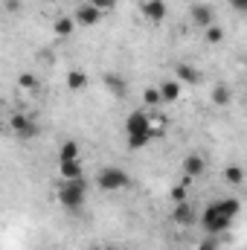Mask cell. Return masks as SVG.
I'll list each match as a JSON object with an SVG mask.
<instances>
[{"label":"cell","mask_w":247,"mask_h":250,"mask_svg":"<svg viewBox=\"0 0 247 250\" xmlns=\"http://www.w3.org/2000/svg\"><path fill=\"white\" fill-rule=\"evenodd\" d=\"M96 187L102 189V192H120V189L131 187V178H128V172L120 169V166H108V169H102L96 175Z\"/></svg>","instance_id":"3957f363"},{"label":"cell","mask_w":247,"mask_h":250,"mask_svg":"<svg viewBox=\"0 0 247 250\" xmlns=\"http://www.w3.org/2000/svg\"><path fill=\"white\" fill-rule=\"evenodd\" d=\"M9 128H12V134L21 137V140H32V137H38V131H41V125L35 123L32 117H26V114H12Z\"/></svg>","instance_id":"277c9868"},{"label":"cell","mask_w":247,"mask_h":250,"mask_svg":"<svg viewBox=\"0 0 247 250\" xmlns=\"http://www.w3.org/2000/svg\"><path fill=\"white\" fill-rule=\"evenodd\" d=\"M67 87L70 90H84L87 87V73L84 70H70L67 73Z\"/></svg>","instance_id":"2e32d148"},{"label":"cell","mask_w":247,"mask_h":250,"mask_svg":"<svg viewBox=\"0 0 247 250\" xmlns=\"http://www.w3.org/2000/svg\"><path fill=\"white\" fill-rule=\"evenodd\" d=\"M224 181H227L230 187H242V181H245V169H242V166H236V163H233V166H227V169H224Z\"/></svg>","instance_id":"ac0fdd59"},{"label":"cell","mask_w":247,"mask_h":250,"mask_svg":"<svg viewBox=\"0 0 247 250\" xmlns=\"http://www.w3.org/2000/svg\"><path fill=\"white\" fill-rule=\"evenodd\" d=\"M151 140H154V134H137V137H128V148H131V151H140V148H145Z\"/></svg>","instance_id":"44dd1931"},{"label":"cell","mask_w":247,"mask_h":250,"mask_svg":"<svg viewBox=\"0 0 247 250\" xmlns=\"http://www.w3.org/2000/svg\"><path fill=\"white\" fill-rule=\"evenodd\" d=\"M62 160H79V143H76V140L62 143V148H59V163H62Z\"/></svg>","instance_id":"d6986e66"},{"label":"cell","mask_w":247,"mask_h":250,"mask_svg":"<svg viewBox=\"0 0 247 250\" xmlns=\"http://www.w3.org/2000/svg\"><path fill=\"white\" fill-rule=\"evenodd\" d=\"M189 15H192V23L195 26H201V29L212 26V6L209 3H192Z\"/></svg>","instance_id":"ba28073f"},{"label":"cell","mask_w":247,"mask_h":250,"mask_svg":"<svg viewBox=\"0 0 247 250\" xmlns=\"http://www.w3.org/2000/svg\"><path fill=\"white\" fill-rule=\"evenodd\" d=\"M172 221L178 224V227H189V224H195V209L181 201V204H175V209H172Z\"/></svg>","instance_id":"30bf717a"},{"label":"cell","mask_w":247,"mask_h":250,"mask_svg":"<svg viewBox=\"0 0 247 250\" xmlns=\"http://www.w3.org/2000/svg\"><path fill=\"white\" fill-rule=\"evenodd\" d=\"M87 3H90V6H93L96 12H102V15H105V12H114V9H117V0H87Z\"/></svg>","instance_id":"cb8c5ba5"},{"label":"cell","mask_w":247,"mask_h":250,"mask_svg":"<svg viewBox=\"0 0 247 250\" xmlns=\"http://www.w3.org/2000/svg\"><path fill=\"white\" fill-rule=\"evenodd\" d=\"M56 198H59V204H62L64 209H82L84 201H87V181L84 178L64 181L62 187H59V192H56Z\"/></svg>","instance_id":"7a4b0ae2"},{"label":"cell","mask_w":247,"mask_h":250,"mask_svg":"<svg viewBox=\"0 0 247 250\" xmlns=\"http://www.w3.org/2000/svg\"><path fill=\"white\" fill-rule=\"evenodd\" d=\"M157 90H160V99H163V102H178L181 93H184V84H181L178 79H166Z\"/></svg>","instance_id":"8fae6325"},{"label":"cell","mask_w":247,"mask_h":250,"mask_svg":"<svg viewBox=\"0 0 247 250\" xmlns=\"http://www.w3.org/2000/svg\"><path fill=\"white\" fill-rule=\"evenodd\" d=\"M73 26H76V21H73V18L59 15V18H56V23H53V32H56V35H62V38H67V35H73Z\"/></svg>","instance_id":"e0dca14e"},{"label":"cell","mask_w":247,"mask_h":250,"mask_svg":"<svg viewBox=\"0 0 247 250\" xmlns=\"http://www.w3.org/2000/svg\"><path fill=\"white\" fill-rule=\"evenodd\" d=\"M73 21L79 23V26H96L99 21H102V12H96L90 3H82L79 9H76V15H73Z\"/></svg>","instance_id":"52a82bcc"},{"label":"cell","mask_w":247,"mask_h":250,"mask_svg":"<svg viewBox=\"0 0 247 250\" xmlns=\"http://www.w3.org/2000/svg\"><path fill=\"white\" fill-rule=\"evenodd\" d=\"M143 15H145V21H151V23H163V18H166V0H143Z\"/></svg>","instance_id":"8992f818"},{"label":"cell","mask_w":247,"mask_h":250,"mask_svg":"<svg viewBox=\"0 0 247 250\" xmlns=\"http://www.w3.org/2000/svg\"><path fill=\"white\" fill-rule=\"evenodd\" d=\"M242 212V204L239 198H221V201H212L204 207L201 212V227L209 233V236H218V233H227L233 218Z\"/></svg>","instance_id":"6da1fadb"},{"label":"cell","mask_w":247,"mask_h":250,"mask_svg":"<svg viewBox=\"0 0 247 250\" xmlns=\"http://www.w3.org/2000/svg\"><path fill=\"white\" fill-rule=\"evenodd\" d=\"M59 172H62L64 181H79V178H84L82 160H62V163H59Z\"/></svg>","instance_id":"4fadbf2b"},{"label":"cell","mask_w":247,"mask_h":250,"mask_svg":"<svg viewBox=\"0 0 247 250\" xmlns=\"http://www.w3.org/2000/svg\"><path fill=\"white\" fill-rule=\"evenodd\" d=\"M184 172H186V178H201L206 172V160L201 154H189L184 160Z\"/></svg>","instance_id":"5bb4252c"},{"label":"cell","mask_w":247,"mask_h":250,"mask_svg":"<svg viewBox=\"0 0 247 250\" xmlns=\"http://www.w3.org/2000/svg\"><path fill=\"white\" fill-rule=\"evenodd\" d=\"M175 79L181 82V84H198L201 79H204V73L198 70V67H192V64H175Z\"/></svg>","instance_id":"9c48e42d"},{"label":"cell","mask_w":247,"mask_h":250,"mask_svg":"<svg viewBox=\"0 0 247 250\" xmlns=\"http://www.w3.org/2000/svg\"><path fill=\"white\" fill-rule=\"evenodd\" d=\"M172 201H175V204L186 201V189L184 187H175V189H172Z\"/></svg>","instance_id":"d4e9b609"},{"label":"cell","mask_w":247,"mask_h":250,"mask_svg":"<svg viewBox=\"0 0 247 250\" xmlns=\"http://www.w3.org/2000/svg\"><path fill=\"white\" fill-rule=\"evenodd\" d=\"M230 6H233L236 12H247V0H230Z\"/></svg>","instance_id":"4316f807"},{"label":"cell","mask_w":247,"mask_h":250,"mask_svg":"<svg viewBox=\"0 0 247 250\" xmlns=\"http://www.w3.org/2000/svg\"><path fill=\"white\" fill-rule=\"evenodd\" d=\"M230 102H233V90H230V84H215V87H212V105L224 108V105H230Z\"/></svg>","instance_id":"9a60e30c"},{"label":"cell","mask_w":247,"mask_h":250,"mask_svg":"<svg viewBox=\"0 0 247 250\" xmlns=\"http://www.w3.org/2000/svg\"><path fill=\"white\" fill-rule=\"evenodd\" d=\"M18 84H21L23 90H38V76H35V73H21V76H18Z\"/></svg>","instance_id":"7402d4cb"},{"label":"cell","mask_w":247,"mask_h":250,"mask_svg":"<svg viewBox=\"0 0 247 250\" xmlns=\"http://www.w3.org/2000/svg\"><path fill=\"white\" fill-rule=\"evenodd\" d=\"M102 79H105V87H108V90H111L117 99H123L125 93H128V82H125L120 73H105Z\"/></svg>","instance_id":"7c38bea8"},{"label":"cell","mask_w":247,"mask_h":250,"mask_svg":"<svg viewBox=\"0 0 247 250\" xmlns=\"http://www.w3.org/2000/svg\"><path fill=\"white\" fill-rule=\"evenodd\" d=\"M44 3H53V0H44Z\"/></svg>","instance_id":"f1b7e54d"},{"label":"cell","mask_w":247,"mask_h":250,"mask_svg":"<svg viewBox=\"0 0 247 250\" xmlns=\"http://www.w3.org/2000/svg\"><path fill=\"white\" fill-rule=\"evenodd\" d=\"M143 102H145V108H157V105H163L160 90H157V87H145V90H143Z\"/></svg>","instance_id":"ffe728a7"},{"label":"cell","mask_w":247,"mask_h":250,"mask_svg":"<svg viewBox=\"0 0 247 250\" xmlns=\"http://www.w3.org/2000/svg\"><path fill=\"white\" fill-rule=\"evenodd\" d=\"M96 250H123V248H111V245H108V248H96Z\"/></svg>","instance_id":"83f0119b"},{"label":"cell","mask_w":247,"mask_h":250,"mask_svg":"<svg viewBox=\"0 0 247 250\" xmlns=\"http://www.w3.org/2000/svg\"><path fill=\"white\" fill-rule=\"evenodd\" d=\"M198 250H218V245H215V239H206V242L198 245Z\"/></svg>","instance_id":"484cf974"},{"label":"cell","mask_w":247,"mask_h":250,"mask_svg":"<svg viewBox=\"0 0 247 250\" xmlns=\"http://www.w3.org/2000/svg\"><path fill=\"white\" fill-rule=\"evenodd\" d=\"M204 35H206V41H209V44H221V41H224V29H221V26H215V23H212V26H206V29H204Z\"/></svg>","instance_id":"603a6c76"},{"label":"cell","mask_w":247,"mask_h":250,"mask_svg":"<svg viewBox=\"0 0 247 250\" xmlns=\"http://www.w3.org/2000/svg\"><path fill=\"white\" fill-rule=\"evenodd\" d=\"M137 134H154L151 131V117L145 114V111H134V114H128V120H125V137H137ZM157 137V134H154Z\"/></svg>","instance_id":"5b68a950"}]
</instances>
